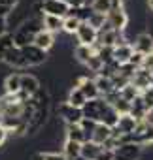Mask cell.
<instances>
[{
	"label": "cell",
	"mask_w": 153,
	"mask_h": 160,
	"mask_svg": "<svg viewBox=\"0 0 153 160\" xmlns=\"http://www.w3.org/2000/svg\"><path fill=\"white\" fill-rule=\"evenodd\" d=\"M110 108L112 106L108 102H104V98L87 100L83 104V108H82V115H83V119H89V121H93V122L98 124V122H102V119H104V115H106V111Z\"/></svg>",
	"instance_id": "obj_1"
},
{
	"label": "cell",
	"mask_w": 153,
	"mask_h": 160,
	"mask_svg": "<svg viewBox=\"0 0 153 160\" xmlns=\"http://www.w3.org/2000/svg\"><path fill=\"white\" fill-rule=\"evenodd\" d=\"M112 152H113V160H140L144 149H142V145L129 141V143L117 145Z\"/></svg>",
	"instance_id": "obj_2"
},
{
	"label": "cell",
	"mask_w": 153,
	"mask_h": 160,
	"mask_svg": "<svg viewBox=\"0 0 153 160\" xmlns=\"http://www.w3.org/2000/svg\"><path fill=\"white\" fill-rule=\"evenodd\" d=\"M40 10H42V15H53V17L64 19L68 15L70 6L64 2V0H42Z\"/></svg>",
	"instance_id": "obj_3"
},
{
	"label": "cell",
	"mask_w": 153,
	"mask_h": 160,
	"mask_svg": "<svg viewBox=\"0 0 153 160\" xmlns=\"http://www.w3.org/2000/svg\"><path fill=\"white\" fill-rule=\"evenodd\" d=\"M55 113L59 115V119H61L64 124H80V121L83 119L82 109L72 108V106H70V104H66V102H61V104L57 106Z\"/></svg>",
	"instance_id": "obj_4"
},
{
	"label": "cell",
	"mask_w": 153,
	"mask_h": 160,
	"mask_svg": "<svg viewBox=\"0 0 153 160\" xmlns=\"http://www.w3.org/2000/svg\"><path fill=\"white\" fill-rule=\"evenodd\" d=\"M106 23H108L113 30L125 32V28H127V25H129V15H127L125 8H113V10H110V12L106 13Z\"/></svg>",
	"instance_id": "obj_5"
},
{
	"label": "cell",
	"mask_w": 153,
	"mask_h": 160,
	"mask_svg": "<svg viewBox=\"0 0 153 160\" xmlns=\"http://www.w3.org/2000/svg\"><path fill=\"white\" fill-rule=\"evenodd\" d=\"M21 53H23V58H25V62H27L29 66H40V64H44V62L47 60V53L42 51V49H38V47L32 45V43L21 47Z\"/></svg>",
	"instance_id": "obj_6"
},
{
	"label": "cell",
	"mask_w": 153,
	"mask_h": 160,
	"mask_svg": "<svg viewBox=\"0 0 153 160\" xmlns=\"http://www.w3.org/2000/svg\"><path fill=\"white\" fill-rule=\"evenodd\" d=\"M74 34H76V38H78L80 45H87V47L97 43V38H98V30L93 28L89 23H80L78 30H76Z\"/></svg>",
	"instance_id": "obj_7"
},
{
	"label": "cell",
	"mask_w": 153,
	"mask_h": 160,
	"mask_svg": "<svg viewBox=\"0 0 153 160\" xmlns=\"http://www.w3.org/2000/svg\"><path fill=\"white\" fill-rule=\"evenodd\" d=\"M130 45H132L134 53H140V55H144V57H147V55L153 53V40H151V36H149L147 32L138 34Z\"/></svg>",
	"instance_id": "obj_8"
},
{
	"label": "cell",
	"mask_w": 153,
	"mask_h": 160,
	"mask_svg": "<svg viewBox=\"0 0 153 160\" xmlns=\"http://www.w3.org/2000/svg\"><path fill=\"white\" fill-rule=\"evenodd\" d=\"M138 92H142L144 89H147V87H151L153 83H151V73L147 72V70H144V68H138L134 73H132V77H130V81H129Z\"/></svg>",
	"instance_id": "obj_9"
},
{
	"label": "cell",
	"mask_w": 153,
	"mask_h": 160,
	"mask_svg": "<svg viewBox=\"0 0 153 160\" xmlns=\"http://www.w3.org/2000/svg\"><path fill=\"white\" fill-rule=\"evenodd\" d=\"M2 62H6V64H8V66H12V68H17V70H25V68H29V64L25 62L23 53H21V49H19V47H12L10 51H6V55H4V58H2Z\"/></svg>",
	"instance_id": "obj_10"
},
{
	"label": "cell",
	"mask_w": 153,
	"mask_h": 160,
	"mask_svg": "<svg viewBox=\"0 0 153 160\" xmlns=\"http://www.w3.org/2000/svg\"><path fill=\"white\" fill-rule=\"evenodd\" d=\"M74 87H78V89L82 91V94L85 96V100L100 98V94H98V91H97L95 81H93V79H89V77H80L78 81H76V85H74Z\"/></svg>",
	"instance_id": "obj_11"
},
{
	"label": "cell",
	"mask_w": 153,
	"mask_h": 160,
	"mask_svg": "<svg viewBox=\"0 0 153 160\" xmlns=\"http://www.w3.org/2000/svg\"><path fill=\"white\" fill-rule=\"evenodd\" d=\"M40 89H42V85H40V81H38L36 75L21 73V92H25L29 98H32Z\"/></svg>",
	"instance_id": "obj_12"
},
{
	"label": "cell",
	"mask_w": 153,
	"mask_h": 160,
	"mask_svg": "<svg viewBox=\"0 0 153 160\" xmlns=\"http://www.w3.org/2000/svg\"><path fill=\"white\" fill-rule=\"evenodd\" d=\"M32 45H36L38 49H42V51L47 53V51L55 45V34H51V32H47V30H40V32L34 36Z\"/></svg>",
	"instance_id": "obj_13"
},
{
	"label": "cell",
	"mask_w": 153,
	"mask_h": 160,
	"mask_svg": "<svg viewBox=\"0 0 153 160\" xmlns=\"http://www.w3.org/2000/svg\"><path fill=\"white\" fill-rule=\"evenodd\" d=\"M132 53H134V49H132L130 43L117 45V47H113V62L119 64V66H121V64H127L129 58L132 57Z\"/></svg>",
	"instance_id": "obj_14"
},
{
	"label": "cell",
	"mask_w": 153,
	"mask_h": 160,
	"mask_svg": "<svg viewBox=\"0 0 153 160\" xmlns=\"http://www.w3.org/2000/svg\"><path fill=\"white\" fill-rule=\"evenodd\" d=\"M136 122L138 121L134 117H130V115H119L117 124H115V130L121 132L123 136H130L134 132V128H136Z\"/></svg>",
	"instance_id": "obj_15"
},
{
	"label": "cell",
	"mask_w": 153,
	"mask_h": 160,
	"mask_svg": "<svg viewBox=\"0 0 153 160\" xmlns=\"http://www.w3.org/2000/svg\"><path fill=\"white\" fill-rule=\"evenodd\" d=\"M100 151H102V145H98V143H95V141L87 139V141H83V143H82L80 156H83L85 160H97V156L100 154Z\"/></svg>",
	"instance_id": "obj_16"
},
{
	"label": "cell",
	"mask_w": 153,
	"mask_h": 160,
	"mask_svg": "<svg viewBox=\"0 0 153 160\" xmlns=\"http://www.w3.org/2000/svg\"><path fill=\"white\" fill-rule=\"evenodd\" d=\"M4 91H6V94L21 92V73H10L4 79Z\"/></svg>",
	"instance_id": "obj_17"
},
{
	"label": "cell",
	"mask_w": 153,
	"mask_h": 160,
	"mask_svg": "<svg viewBox=\"0 0 153 160\" xmlns=\"http://www.w3.org/2000/svg\"><path fill=\"white\" fill-rule=\"evenodd\" d=\"M110 136H112V128H108V126H104V124H97L89 139L95 141V143H98V145H104V143L110 139Z\"/></svg>",
	"instance_id": "obj_18"
},
{
	"label": "cell",
	"mask_w": 153,
	"mask_h": 160,
	"mask_svg": "<svg viewBox=\"0 0 153 160\" xmlns=\"http://www.w3.org/2000/svg\"><path fill=\"white\" fill-rule=\"evenodd\" d=\"M42 28L55 34V32H61L62 30V19L61 17H53V15H44L42 17Z\"/></svg>",
	"instance_id": "obj_19"
},
{
	"label": "cell",
	"mask_w": 153,
	"mask_h": 160,
	"mask_svg": "<svg viewBox=\"0 0 153 160\" xmlns=\"http://www.w3.org/2000/svg\"><path fill=\"white\" fill-rule=\"evenodd\" d=\"M95 85H97V91H98V94H100V98H104L106 94H110V92H113L115 89H113V83H112V79L110 77H102V75H97L95 79Z\"/></svg>",
	"instance_id": "obj_20"
},
{
	"label": "cell",
	"mask_w": 153,
	"mask_h": 160,
	"mask_svg": "<svg viewBox=\"0 0 153 160\" xmlns=\"http://www.w3.org/2000/svg\"><path fill=\"white\" fill-rule=\"evenodd\" d=\"M66 139L76 141V143H83V141H87V136L80 128V124H66Z\"/></svg>",
	"instance_id": "obj_21"
},
{
	"label": "cell",
	"mask_w": 153,
	"mask_h": 160,
	"mask_svg": "<svg viewBox=\"0 0 153 160\" xmlns=\"http://www.w3.org/2000/svg\"><path fill=\"white\" fill-rule=\"evenodd\" d=\"M64 102H66V104H70L72 108L82 109V108H83V104H85L87 100H85V96L82 94V91H80L78 87H72V89H70V92H68V98H66Z\"/></svg>",
	"instance_id": "obj_22"
},
{
	"label": "cell",
	"mask_w": 153,
	"mask_h": 160,
	"mask_svg": "<svg viewBox=\"0 0 153 160\" xmlns=\"http://www.w3.org/2000/svg\"><path fill=\"white\" fill-rule=\"evenodd\" d=\"M145 113H147V109H145V106H144V102H142V98H140V94L130 102V117H134L136 121H144V117H145Z\"/></svg>",
	"instance_id": "obj_23"
},
{
	"label": "cell",
	"mask_w": 153,
	"mask_h": 160,
	"mask_svg": "<svg viewBox=\"0 0 153 160\" xmlns=\"http://www.w3.org/2000/svg\"><path fill=\"white\" fill-rule=\"evenodd\" d=\"M80 149H82V143H76V141H64V147H62V154L66 156V160L70 158H76L80 156Z\"/></svg>",
	"instance_id": "obj_24"
},
{
	"label": "cell",
	"mask_w": 153,
	"mask_h": 160,
	"mask_svg": "<svg viewBox=\"0 0 153 160\" xmlns=\"http://www.w3.org/2000/svg\"><path fill=\"white\" fill-rule=\"evenodd\" d=\"M112 10V0H93L91 2V12L98 15H106Z\"/></svg>",
	"instance_id": "obj_25"
},
{
	"label": "cell",
	"mask_w": 153,
	"mask_h": 160,
	"mask_svg": "<svg viewBox=\"0 0 153 160\" xmlns=\"http://www.w3.org/2000/svg\"><path fill=\"white\" fill-rule=\"evenodd\" d=\"M91 55H93V49L87 47V45H78V47L74 49V57H76V60L82 62V64H85V62L89 60Z\"/></svg>",
	"instance_id": "obj_26"
},
{
	"label": "cell",
	"mask_w": 153,
	"mask_h": 160,
	"mask_svg": "<svg viewBox=\"0 0 153 160\" xmlns=\"http://www.w3.org/2000/svg\"><path fill=\"white\" fill-rule=\"evenodd\" d=\"M12 47H15V45H13V36H12L10 32L4 34V36H0V60L4 58L6 51H10Z\"/></svg>",
	"instance_id": "obj_27"
},
{
	"label": "cell",
	"mask_w": 153,
	"mask_h": 160,
	"mask_svg": "<svg viewBox=\"0 0 153 160\" xmlns=\"http://www.w3.org/2000/svg\"><path fill=\"white\" fill-rule=\"evenodd\" d=\"M112 108H113V111H115L117 115H129V113H130V102H127V100H123V98H117V100L112 104Z\"/></svg>",
	"instance_id": "obj_28"
},
{
	"label": "cell",
	"mask_w": 153,
	"mask_h": 160,
	"mask_svg": "<svg viewBox=\"0 0 153 160\" xmlns=\"http://www.w3.org/2000/svg\"><path fill=\"white\" fill-rule=\"evenodd\" d=\"M85 66L89 68V72H95V73H100V70H102V66H104V62L100 60V57L98 55H91L89 57V60L85 62Z\"/></svg>",
	"instance_id": "obj_29"
},
{
	"label": "cell",
	"mask_w": 153,
	"mask_h": 160,
	"mask_svg": "<svg viewBox=\"0 0 153 160\" xmlns=\"http://www.w3.org/2000/svg\"><path fill=\"white\" fill-rule=\"evenodd\" d=\"M78 27H80V21L76 17H64L62 19V30L66 34H74L76 30H78Z\"/></svg>",
	"instance_id": "obj_30"
},
{
	"label": "cell",
	"mask_w": 153,
	"mask_h": 160,
	"mask_svg": "<svg viewBox=\"0 0 153 160\" xmlns=\"http://www.w3.org/2000/svg\"><path fill=\"white\" fill-rule=\"evenodd\" d=\"M140 98H142V102H144V106H145L147 111L153 109V85L147 87V89H144V91L140 92Z\"/></svg>",
	"instance_id": "obj_31"
},
{
	"label": "cell",
	"mask_w": 153,
	"mask_h": 160,
	"mask_svg": "<svg viewBox=\"0 0 153 160\" xmlns=\"http://www.w3.org/2000/svg\"><path fill=\"white\" fill-rule=\"evenodd\" d=\"M97 160H113L112 149H104V147H102V151H100V154L97 156Z\"/></svg>",
	"instance_id": "obj_32"
},
{
	"label": "cell",
	"mask_w": 153,
	"mask_h": 160,
	"mask_svg": "<svg viewBox=\"0 0 153 160\" xmlns=\"http://www.w3.org/2000/svg\"><path fill=\"white\" fill-rule=\"evenodd\" d=\"M44 160H66L62 152H44Z\"/></svg>",
	"instance_id": "obj_33"
},
{
	"label": "cell",
	"mask_w": 153,
	"mask_h": 160,
	"mask_svg": "<svg viewBox=\"0 0 153 160\" xmlns=\"http://www.w3.org/2000/svg\"><path fill=\"white\" fill-rule=\"evenodd\" d=\"M17 4H19V0H0V6H4V8H10V10H13Z\"/></svg>",
	"instance_id": "obj_34"
},
{
	"label": "cell",
	"mask_w": 153,
	"mask_h": 160,
	"mask_svg": "<svg viewBox=\"0 0 153 160\" xmlns=\"http://www.w3.org/2000/svg\"><path fill=\"white\" fill-rule=\"evenodd\" d=\"M64 2H66L70 8H80V6H85V0H64Z\"/></svg>",
	"instance_id": "obj_35"
},
{
	"label": "cell",
	"mask_w": 153,
	"mask_h": 160,
	"mask_svg": "<svg viewBox=\"0 0 153 160\" xmlns=\"http://www.w3.org/2000/svg\"><path fill=\"white\" fill-rule=\"evenodd\" d=\"M6 139H8V130L4 126H0V147L6 143Z\"/></svg>",
	"instance_id": "obj_36"
},
{
	"label": "cell",
	"mask_w": 153,
	"mask_h": 160,
	"mask_svg": "<svg viewBox=\"0 0 153 160\" xmlns=\"http://www.w3.org/2000/svg\"><path fill=\"white\" fill-rule=\"evenodd\" d=\"M4 34H8V23L6 19L0 17V36H4Z\"/></svg>",
	"instance_id": "obj_37"
},
{
	"label": "cell",
	"mask_w": 153,
	"mask_h": 160,
	"mask_svg": "<svg viewBox=\"0 0 153 160\" xmlns=\"http://www.w3.org/2000/svg\"><path fill=\"white\" fill-rule=\"evenodd\" d=\"M12 13V10L10 8H4V6H0V17L2 19H8V15Z\"/></svg>",
	"instance_id": "obj_38"
},
{
	"label": "cell",
	"mask_w": 153,
	"mask_h": 160,
	"mask_svg": "<svg viewBox=\"0 0 153 160\" xmlns=\"http://www.w3.org/2000/svg\"><path fill=\"white\" fill-rule=\"evenodd\" d=\"M144 121H145L147 124H151V126H153V109H149V111L145 113V117H144Z\"/></svg>",
	"instance_id": "obj_39"
},
{
	"label": "cell",
	"mask_w": 153,
	"mask_h": 160,
	"mask_svg": "<svg viewBox=\"0 0 153 160\" xmlns=\"http://www.w3.org/2000/svg\"><path fill=\"white\" fill-rule=\"evenodd\" d=\"M147 27H149V28H147V34H149V36H151V40H153V15L147 19Z\"/></svg>",
	"instance_id": "obj_40"
},
{
	"label": "cell",
	"mask_w": 153,
	"mask_h": 160,
	"mask_svg": "<svg viewBox=\"0 0 153 160\" xmlns=\"http://www.w3.org/2000/svg\"><path fill=\"white\" fill-rule=\"evenodd\" d=\"M145 2H147V8L153 12V0H145Z\"/></svg>",
	"instance_id": "obj_41"
},
{
	"label": "cell",
	"mask_w": 153,
	"mask_h": 160,
	"mask_svg": "<svg viewBox=\"0 0 153 160\" xmlns=\"http://www.w3.org/2000/svg\"><path fill=\"white\" fill-rule=\"evenodd\" d=\"M70 160H85L83 156H76V158H70Z\"/></svg>",
	"instance_id": "obj_42"
}]
</instances>
